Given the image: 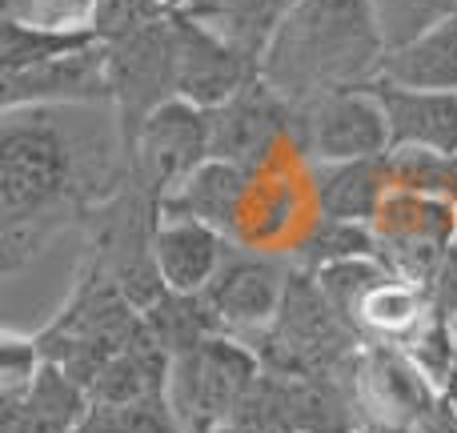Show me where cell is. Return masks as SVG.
<instances>
[{
    "mask_svg": "<svg viewBox=\"0 0 457 433\" xmlns=\"http://www.w3.org/2000/svg\"><path fill=\"white\" fill-rule=\"evenodd\" d=\"M378 8L381 32H386V45H405V40L421 37L426 29H434L437 21L457 12V0H373Z\"/></svg>",
    "mask_w": 457,
    "mask_h": 433,
    "instance_id": "cb8c5ba5",
    "label": "cell"
},
{
    "mask_svg": "<svg viewBox=\"0 0 457 433\" xmlns=\"http://www.w3.org/2000/svg\"><path fill=\"white\" fill-rule=\"evenodd\" d=\"M293 145L309 165L386 157L389 125L370 85L341 88V93L293 104Z\"/></svg>",
    "mask_w": 457,
    "mask_h": 433,
    "instance_id": "5b68a950",
    "label": "cell"
},
{
    "mask_svg": "<svg viewBox=\"0 0 457 433\" xmlns=\"http://www.w3.org/2000/svg\"><path fill=\"white\" fill-rule=\"evenodd\" d=\"M228 253V237L189 217H161L153 233V257L173 293H205Z\"/></svg>",
    "mask_w": 457,
    "mask_h": 433,
    "instance_id": "9a60e30c",
    "label": "cell"
},
{
    "mask_svg": "<svg viewBox=\"0 0 457 433\" xmlns=\"http://www.w3.org/2000/svg\"><path fill=\"white\" fill-rule=\"evenodd\" d=\"M386 48L373 0H297L261 56V77L285 101L305 104L370 85Z\"/></svg>",
    "mask_w": 457,
    "mask_h": 433,
    "instance_id": "6da1fadb",
    "label": "cell"
},
{
    "mask_svg": "<svg viewBox=\"0 0 457 433\" xmlns=\"http://www.w3.org/2000/svg\"><path fill=\"white\" fill-rule=\"evenodd\" d=\"M173 53H177V96L197 109H217L233 101L249 80L261 77V64L237 53L228 40L209 32L181 8H173Z\"/></svg>",
    "mask_w": 457,
    "mask_h": 433,
    "instance_id": "8fae6325",
    "label": "cell"
},
{
    "mask_svg": "<svg viewBox=\"0 0 457 433\" xmlns=\"http://www.w3.org/2000/svg\"><path fill=\"white\" fill-rule=\"evenodd\" d=\"M357 433H365V429H357Z\"/></svg>",
    "mask_w": 457,
    "mask_h": 433,
    "instance_id": "1f68e13d",
    "label": "cell"
},
{
    "mask_svg": "<svg viewBox=\"0 0 457 433\" xmlns=\"http://www.w3.org/2000/svg\"><path fill=\"white\" fill-rule=\"evenodd\" d=\"M309 189L317 201V217L333 221H361L373 225L394 193V173H389V153L386 157H365V161H337V165H313Z\"/></svg>",
    "mask_w": 457,
    "mask_h": 433,
    "instance_id": "5bb4252c",
    "label": "cell"
},
{
    "mask_svg": "<svg viewBox=\"0 0 457 433\" xmlns=\"http://www.w3.org/2000/svg\"><path fill=\"white\" fill-rule=\"evenodd\" d=\"M161 4H165V8H181L185 0H161Z\"/></svg>",
    "mask_w": 457,
    "mask_h": 433,
    "instance_id": "4dcf8cb0",
    "label": "cell"
},
{
    "mask_svg": "<svg viewBox=\"0 0 457 433\" xmlns=\"http://www.w3.org/2000/svg\"><path fill=\"white\" fill-rule=\"evenodd\" d=\"M349 386L365 433H418L442 402V389L394 341H365Z\"/></svg>",
    "mask_w": 457,
    "mask_h": 433,
    "instance_id": "277c9868",
    "label": "cell"
},
{
    "mask_svg": "<svg viewBox=\"0 0 457 433\" xmlns=\"http://www.w3.org/2000/svg\"><path fill=\"white\" fill-rule=\"evenodd\" d=\"M169 12H173V8H165L161 0H101L93 21H88V29L96 32L101 45H112V40L133 37L145 24L161 21V16H169Z\"/></svg>",
    "mask_w": 457,
    "mask_h": 433,
    "instance_id": "d4e9b609",
    "label": "cell"
},
{
    "mask_svg": "<svg viewBox=\"0 0 457 433\" xmlns=\"http://www.w3.org/2000/svg\"><path fill=\"white\" fill-rule=\"evenodd\" d=\"M389 173H394V189L457 205V153L389 149Z\"/></svg>",
    "mask_w": 457,
    "mask_h": 433,
    "instance_id": "7402d4cb",
    "label": "cell"
},
{
    "mask_svg": "<svg viewBox=\"0 0 457 433\" xmlns=\"http://www.w3.org/2000/svg\"><path fill=\"white\" fill-rule=\"evenodd\" d=\"M389 125V149H434L457 153V93L402 88L389 80H370Z\"/></svg>",
    "mask_w": 457,
    "mask_h": 433,
    "instance_id": "7c38bea8",
    "label": "cell"
},
{
    "mask_svg": "<svg viewBox=\"0 0 457 433\" xmlns=\"http://www.w3.org/2000/svg\"><path fill=\"white\" fill-rule=\"evenodd\" d=\"M297 0H185L181 12L261 64L265 48L289 21Z\"/></svg>",
    "mask_w": 457,
    "mask_h": 433,
    "instance_id": "ac0fdd59",
    "label": "cell"
},
{
    "mask_svg": "<svg viewBox=\"0 0 457 433\" xmlns=\"http://www.w3.org/2000/svg\"><path fill=\"white\" fill-rule=\"evenodd\" d=\"M109 53V85L120 117V149L129 153L137 129L165 101L177 96V53H173V12L145 24L141 32L104 45Z\"/></svg>",
    "mask_w": 457,
    "mask_h": 433,
    "instance_id": "52a82bcc",
    "label": "cell"
},
{
    "mask_svg": "<svg viewBox=\"0 0 457 433\" xmlns=\"http://www.w3.org/2000/svg\"><path fill=\"white\" fill-rule=\"evenodd\" d=\"M217 433H253V429H245V426H221Z\"/></svg>",
    "mask_w": 457,
    "mask_h": 433,
    "instance_id": "f546056e",
    "label": "cell"
},
{
    "mask_svg": "<svg viewBox=\"0 0 457 433\" xmlns=\"http://www.w3.org/2000/svg\"><path fill=\"white\" fill-rule=\"evenodd\" d=\"M93 418V397L72 373L45 362L24 397L0 402V433H77Z\"/></svg>",
    "mask_w": 457,
    "mask_h": 433,
    "instance_id": "4fadbf2b",
    "label": "cell"
},
{
    "mask_svg": "<svg viewBox=\"0 0 457 433\" xmlns=\"http://www.w3.org/2000/svg\"><path fill=\"white\" fill-rule=\"evenodd\" d=\"M141 317H145V325H149L153 341H157L169 357L189 354V349H197L205 337L221 333L201 293H173V289H165L149 309H141Z\"/></svg>",
    "mask_w": 457,
    "mask_h": 433,
    "instance_id": "ffe728a7",
    "label": "cell"
},
{
    "mask_svg": "<svg viewBox=\"0 0 457 433\" xmlns=\"http://www.w3.org/2000/svg\"><path fill=\"white\" fill-rule=\"evenodd\" d=\"M56 109H8L0 129V213L8 221H48L56 225L61 209L85 201V165L72 141L53 125Z\"/></svg>",
    "mask_w": 457,
    "mask_h": 433,
    "instance_id": "7a4b0ae2",
    "label": "cell"
},
{
    "mask_svg": "<svg viewBox=\"0 0 457 433\" xmlns=\"http://www.w3.org/2000/svg\"><path fill=\"white\" fill-rule=\"evenodd\" d=\"M289 281H293V265H285L281 257L245 253L237 245H228L221 269L205 285L201 297H205L221 333H233L241 341H257L281 313Z\"/></svg>",
    "mask_w": 457,
    "mask_h": 433,
    "instance_id": "ba28073f",
    "label": "cell"
},
{
    "mask_svg": "<svg viewBox=\"0 0 457 433\" xmlns=\"http://www.w3.org/2000/svg\"><path fill=\"white\" fill-rule=\"evenodd\" d=\"M421 293H426V301H429V313L457 325V241L442 253V261H437L434 273L426 277Z\"/></svg>",
    "mask_w": 457,
    "mask_h": 433,
    "instance_id": "4316f807",
    "label": "cell"
},
{
    "mask_svg": "<svg viewBox=\"0 0 457 433\" xmlns=\"http://www.w3.org/2000/svg\"><path fill=\"white\" fill-rule=\"evenodd\" d=\"M373 80H389L402 88H429V93H457V12L405 45L386 48Z\"/></svg>",
    "mask_w": 457,
    "mask_h": 433,
    "instance_id": "e0dca14e",
    "label": "cell"
},
{
    "mask_svg": "<svg viewBox=\"0 0 457 433\" xmlns=\"http://www.w3.org/2000/svg\"><path fill=\"white\" fill-rule=\"evenodd\" d=\"M213 157V137H209V109L181 101H165L129 145V177L137 189H145L153 201H165L181 181H189L205 161Z\"/></svg>",
    "mask_w": 457,
    "mask_h": 433,
    "instance_id": "8992f818",
    "label": "cell"
},
{
    "mask_svg": "<svg viewBox=\"0 0 457 433\" xmlns=\"http://www.w3.org/2000/svg\"><path fill=\"white\" fill-rule=\"evenodd\" d=\"M265 365L249 341L233 333H213L197 349L173 357L165 394L189 433H217L237 421Z\"/></svg>",
    "mask_w": 457,
    "mask_h": 433,
    "instance_id": "3957f363",
    "label": "cell"
},
{
    "mask_svg": "<svg viewBox=\"0 0 457 433\" xmlns=\"http://www.w3.org/2000/svg\"><path fill=\"white\" fill-rule=\"evenodd\" d=\"M442 397H445V405L457 413V370H453V378L445 381V389H442Z\"/></svg>",
    "mask_w": 457,
    "mask_h": 433,
    "instance_id": "f1b7e54d",
    "label": "cell"
},
{
    "mask_svg": "<svg viewBox=\"0 0 457 433\" xmlns=\"http://www.w3.org/2000/svg\"><path fill=\"white\" fill-rule=\"evenodd\" d=\"M96 45L93 29H64V24L24 21V16H4V40H0V69H32V64L69 56L77 48Z\"/></svg>",
    "mask_w": 457,
    "mask_h": 433,
    "instance_id": "d6986e66",
    "label": "cell"
},
{
    "mask_svg": "<svg viewBox=\"0 0 457 433\" xmlns=\"http://www.w3.org/2000/svg\"><path fill=\"white\" fill-rule=\"evenodd\" d=\"M249 185H253L249 169L209 157L189 181H181L161 201V217H189V221H201V225L228 237L241 225V209H245V201H249Z\"/></svg>",
    "mask_w": 457,
    "mask_h": 433,
    "instance_id": "2e32d148",
    "label": "cell"
},
{
    "mask_svg": "<svg viewBox=\"0 0 457 433\" xmlns=\"http://www.w3.org/2000/svg\"><path fill=\"white\" fill-rule=\"evenodd\" d=\"M93 429L96 433H189L177 418L169 394H149L120 405H93Z\"/></svg>",
    "mask_w": 457,
    "mask_h": 433,
    "instance_id": "603a6c76",
    "label": "cell"
},
{
    "mask_svg": "<svg viewBox=\"0 0 457 433\" xmlns=\"http://www.w3.org/2000/svg\"><path fill=\"white\" fill-rule=\"evenodd\" d=\"M213 157L257 173L281 141H293V101H285L265 77L249 80L233 101L209 109Z\"/></svg>",
    "mask_w": 457,
    "mask_h": 433,
    "instance_id": "9c48e42d",
    "label": "cell"
},
{
    "mask_svg": "<svg viewBox=\"0 0 457 433\" xmlns=\"http://www.w3.org/2000/svg\"><path fill=\"white\" fill-rule=\"evenodd\" d=\"M453 329H457V325H453Z\"/></svg>",
    "mask_w": 457,
    "mask_h": 433,
    "instance_id": "d6a6232c",
    "label": "cell"
},
{
    "mask_svg": "<svg viewBox=\"0 0 457 433\" xmlns=\"http://www.w3.org/2000/svg\"><path fill=\"white\" fill-rule=\"evenodd\" d=\"M40 370H45V349L37 337H4V346H0V402L24 397Z\"/></svg>",
    "mask_w": 457,
    "mask_h": 433,
    "instance_id": "484cf974",
    "label": "cell"
},
{
    "mask_svg": "<svg viewBox=\"0 0 457 433\" xmlns=\"http://www.w3.org/2000/svg\"><path fill=\"white\" fill-rule=\"evenodd\" d=\"M353 257H378V233H373V225L317 217L313 229L301 237L297 265L293 269H301V273H321V269L337 265V261H353Z\"/></svg>",
    "mask_w": 457,
    "mask_h": 433,
    "instance_id": "44dd1931",
    "label": "cell"
},
{
    "mask_svg": "<svg viewBox=\"0 0 457 433\" xmlns=\"http://www.w3.org/2000/svg\"><path fill=\"white\" fill-rule=\"evenodd\" d=\"M0 104L8 109H72V104H112L109 53L104 45L77 48L69 56L0 72Z\"/></svg>",
    "mask_w": 457,
    "mask_h": 433,
    "instance_id": "30bf717a",
    "label": "cell"
},
{
    "mask_svg": "<svg viewBox=\"0 0 457 433\" xmlns=\"http://www.w3.org/2000/svg\"><path fill=\"white\" fill-rule=\"evenodd\" d=\"M96 4H101V0H37V4H32V16H24V21L64 24V29H88Z\"/></svg>",
    "mask_w": 457,
    "mask_h": 433,
    "instance_id": "83f0119b",
    "label": "cell"
}]
</instances>
